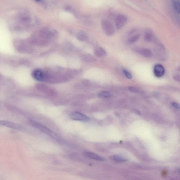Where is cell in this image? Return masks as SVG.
I'll use <instances>...</instances> for the list:
<instances>
[{
  "mask_svg": "<svg viewBox=\"0 0 180 180\" xmlns=\"http://www.w3.org/2000/svg\"><path fill=\"white\" fill-rule=\"evenodd\" d=\"M111 96V93L108 91H103V92H100L99 94V97L101 98H108Z\"/></svg>",
  "mask_w": 180,
  "mask_h": 180,
  "instance_id": "obj_13",
  "label": "cell"
},
{
  "mask_svg": "<svg viewBox=\"0 0 180 180\" xmlns=\"http://www.w3.org/2000/svg\"><path fill=\"white\" fill-rule=\"evenodd\" d=\"M94 53L97 56L102 58L105 56L106 54V52L101 47L97 48L95 50Z\"/></svg>",
  "mask_w": 180,
  "mask_h": 180,
  "instance_id": "obj_10",
  "label": "cell"
},
{
  "mask_svg": "<svg viewBox=\"0 0 180 180\" xmlns=\"http://www.w3.org/2000/svg\"><path fill=\"white\" fill-rule=\"evenodd\" d=\"M29 122L33 126L36 127V129L40 130V131L42 132H43L48 134V135L51 136V137L55 139H59L58 136H57L55 133H54L51 130L48 128L47 127L45 126L44 125L39 123L32 120H30Z\"/></svg>",
  "mask_w": 180,
  "mask_h": 180,
  "instance_id": "obj_1",
  "label": "cell"
},
{
  "mask_svg": "<svg viewBox=\"0 0 180 180\" xmlns=\"http://www.w3.org/2000/svg\"><path fill=\"white\" fill-rule=\"evenodd\" d=\"M0 125L11 129L20 130L23 129V127L20 125L12 122L0 120Z\"/></svg>",
  "mask_w": 180,
  "mask_h": 180,
  "instance_id": "obj_6",
  "label": "cell"
},
{
  "mask_svg": "<svg viewBox=\"0 0 180 180\" xmlns=\"http://www.w3.org/2000/svg\"><path fill=\"white\" fill-rule=\"evenodd\" d=\"M35 1L37 2H39L42 1V0H35Z\"/></svg>",
  "mask_w": 180,
  "mask_h": 180,
  "instance_id": "obj_23",
  "label": "cell"
},
{
  "mask_svg": "<svg viewBox=\"0 0 180 180\" xmlns=\"http://www.w3.org/2000/svg\"><path fill=\"white\" fill-rule=\"evenodd\" d=\"M32 76L34 79L38 81H43L45 79L44 73L40 70H34L32 72Z\"/></svg>",
  "mask_w": 180,
  "mask_h": 180,
  "instance_id": "obj_7",
  "label": "cell"
},
{
  "mask_svg": "<svg viewBox=\"0 0 180 180\" xmlns=\"http://www.w3.org/2000/svg\"><path fill=\"white\" fill-rule=\"evenodd\" d=\"M128 89L130 92L132 93H138L139 92V90L138 89L135 87H134V86H129Z\"/></svg>",
  "mask_w": 180,
  "mask_h": 180,
  "instance_id": "obj_19",
  "label": "cell"
},
{
  "mask_svg": "<svg viewBox=\"0 0 180 180\" xmlns=\"http://www.w3.org/2000/svg\"><path fill=\"white\" fill-rule=\"evenodd\" d=\"M102 26L104 33L107 35L112 36L115 33V27L109 20L107 19L103 20L102 22Z\"/></svg>",
  "mask_w": 180,
  "mask_h": 180,
  "instance_id": "obj_2",
  "label": "cell"
},
{
  "mask_svg": "<svg viewBox=\"0 0 180 180\" xmlns=\"http://www.w3.org/2000/svg\"><path fill=\"white\" fill-rule=\"evenodd\" d=\"M70 117L71 119L74 120L79 121L81 122H88L90 118L83 113L78 112H74L70 115Z\"/></svg>",
  "mask_w": 180,
  "mask_h": 180,
  "instance_id": "obj_3",
  "label": "cell"
},
{
  "mask_svg": "<svg viewBox=\"0 0 180 180\" xmlns=\"http://www.w3.org/2000/svg\"><path fill=\"white\" fill-rule=\"evenodd\" d=\"M139 53L146 58H149L152 55V51L149 49L146 48L141 49L139 50Z\"/></svg>",
  "mask_w": 180,
  "mask_h": 180,
  "instance_id": "obj_9",
  "label": "cell"
},
{
  "mask_svg": "<svg viewBox=\"0 0 180 180\" xmlns=\"http://www.w3.org/2000/svg\"><path fill=\"white\" fill-rule=\"evenodd\" d=\"M154 37L153 34L150 32H147L145 34L144 36V39L147 42H151L153 40Z\"/></svg>",
  "mask_w": 180,
  "mask_h": 180,
  "instance_id": "obj_15",
  "label": "cell"
},
{
  "mask_svg": "<svg viewBox=\"0 0 180 180\" xmlns=\"http://www.w3.org/2000/svg\"><path fill=\"white\" fill-rule=\"evenodd\" d=\"M84 60L86 61H87L88 62H92L94 61V58L93 56L88 55L84 58Z\"/></svg>",
  "mask_w": 180,
  "mask_h": 180,
  "instance_id": "obj_18",
  "label": "cell"
},
{
  "mask_svg": "<svg viewBox=\"0 0 180 180\" xmlns=\"http://www.w3.org/2000/svg\"><path fill=\"white\" fill-rule=\"evenodd\" d=\"M127 18L124 15H118L115 19V25L117 29H122L126 24Z\"/></svg>",
  "mask_w": 180,
  "mask_h": 180,
  "instance_id": "obj_4",
  "label": "cell"
},
{
  "mask_svg": "<svg viewBox=\"0 0 180 180\" xmlns=\"http://www.w3.org/2000/svg\"><path fill=\"white\" fill-rule=\"evenodd\" d=\"M154 74L156 77L160 78L164 74L165 70L162 65L160 64H157L154 66Z\"/></svg>",
  "mask_w": 180,
  "mask_h": 180,
  "instance_id": "obj_5",
  "label": "cell"
},
{
  "mask_svg": "<svg viewBox=\"0 0 180 180\" xmlns=\"http://www.w3.org/2000/svg\"><path fill=\"white\" fill-rule=\"evenodd\" d=\"M173 8L175 12L179 15L180 12V1L179 0H171Z\"/></svg>",
  "mask_w": 180,
  "mask_h": 180,
  "instance_id": "obj_11",
  "label": "cell"
},
{
  "mask_svg": "<svg viewBox=\"0 0 180 180\" xmlns=\"http://www.w3.org/2000/svg\"><path fill=\"white\" fill-rule=\"evenodd\" d=\"M77 38L79 40L84 41L87 39V36L83 32H81L77 35Z\"/></svg>",
  "mask_w": 180,
  "mask_h": 180,
  "instance_id": "obj_16",
  "label": "cell"
},
{
  "mask_svg": "<svg viewBox=\"0 0 180 180\" xmlns=\"http://www.w3.org/2000/svg\"><path fill=\"white\" fill-rule=\"evenodd\" d=\"M174 79L175 80L179 82L180 81V78L179 76H175Z\"/></svg>",
  "mask_w": 180,
  "mask_h": 180,
  "instance_id": "obj_22",
  "label": "cell"
},
{
  "mask_svg": "<svg viewBox=\"0 0 180 180\" xmlns=\"http://www.w3.org/2000/svg\"><path fill=\"white\" fill-rule=\"evenodd\" d=\"M172 104L173 106L175 107V108L177 109L179 108V105L178 104L175 103V102H173Z\"/></svg>",
  "mask_w": 180,
  "mask_h": 180,
  "instance_id": "obj_21",
  "label": "cell"
},
{
  "mask_svg": "<svg viewBox=\"0 0 180 180\" xmlns=\"http://www.w3.org/2000/svg\"><path fill=\"white\" fill-rule=\"evenodd\" d=\"M111 158L114 161L118 162L126 161L127 159L124 157L120 155H115L111 157Z\"/></svg>",
  "mask_w": 180,
  "mask_h": 180,
  "instance_id": "obj_14",
  "label": "cell"
},
{
  "mask_svg": "<svg viewBox=\"0 0 180 180\" xmlns=\"http://www.w3.org/2000/svg\"><path fill=\"white\" fill-rule=\"evenodd\" d=\"M140 37V34H136L135 35L132 36L129 38L128 42L130 44H133L137 42L139 39Z\"/></svg>",
  "mask_w": 180,
  "mask_h": 180,
  "instance_id": "obj_12",
  "label": "cell"
},
{
  "mask_svg": "<svg viewBox=\"0 0 180 180\" xmlns=\"http://www.w3.org/2000/svg\"><path fill=\"white\" fill-rule=\"evenodd\" d=\"M85 155L90 158L94 159V160L99 161H104L105 159L103 157H100L97 154L92 152H86L85 153Z\"/></svg>",
  "mask_w": 180,
  "mask_h": 180,
  "instance_id": "obj_8",
  "label": "cell"
},
{
  "mask_svg": "<svg viewBox=\"0 0 180 180\" xmlns=\"http://www.w3.org/2000/svg\"><path fill=\"white\" fill-rule=\"evenodd\" d=\"M22 21L24 22H28L30 21V17L28 16H26L23 17L21 19Z\"/></svg>",
  "mask_w": 180,
  "mask_h": 180,
  "instance_id": "obj_20",
  "label": "cell"
},
{
  "mask_svg": "<svg viewBox=\"0 0 180 180\" xmlns=\"http://www.w3.org/2000/svg\"><path fill=\"white\" fill-rule=\"evenodd\" d=\"M123 72L125 76H126V78L127 79H131L132 78V76L131 73L129 72L128 70L124 69H123Z\"/></svg>",
  "mask_w": 180,
  "mask_h": 180,
  "instance_id": "obj_17",
  "label": "cell"
}]
</instances>
